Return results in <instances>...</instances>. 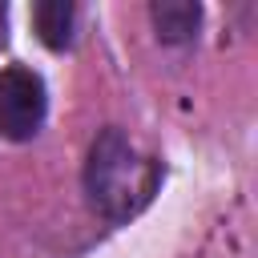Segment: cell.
<instances>
[{
	"label": "cell",
	"instance_id": "1",
	"mask_svg": "<svg viewBox=\"0 0 258 258\" xmlns=\"http://www.w3.org/2000/svg\"><path fill=\"white\" fill-rule=\"evenodd\" d=\"M161 173H165L161 161L141 157L117 125H105L89 145L81 181H85V194H89V202L101 218L129 222L153 202Z\"/></svg>",
	"mask_w": 258,
	"mask_h": 258
},
{
	"label": "cell",
	"instance_id": "2",
	"mask_svg": "<svg viewBox=\"0 0 258 258\" xmlns=\"http://www.w3.org/2000/svg\"><path fill=\"white\" fill-rule=\"evenodd\" d=\"M48 117V89L28 64L0 69V137L32 141Z\"/></svg>",
	"mask_w": 258,
	"mask_h": 258
},
{
	"label": "cell",
	"instance_id": "3",
	"mask_svg": "<svg viewBox=\"0 0 258 258\" xmlns=\"http://www.w3.org/2000/svg\"><path fill=\"white\" fill-rule=\"evenodd\" d=\"M149 20L161 44H194L202 32V4L198 0H157L149 4Z\"/></svg>",
	"mask_w": 258,
	"mask_h": 258
},
{
	"label": "cell",
	"instance_id": "4",
	"mask_svg": "<svg viewBox=\"0 0 258 258\" xmlns=\"http://www.w3.org/2000/svg\"><path fill=\"white\" fill-rule=\"evenodd\" d=\"M73 24H77V4L73 0H40L32 4V28L44 48L64 52L73 44Z\"/></svg>",
	"mask_w": 258,
	"mask_h": 258
}]
</instances>
